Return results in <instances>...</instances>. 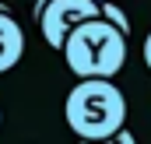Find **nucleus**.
<instances>
[{
  "mask_svg": "<svg viewBox=\"0 0 151 144\" xmlns=\"http://www.w3.org/2000/svg\"><path fill=\"white\" fill-rule=\"evenodd\" d=\"M63 116L77 141H102L127 127V99L109 77H81L67 91Z\"/></svg>",
  "mask_w": 151,
  "mask_h": 144,
  "instance_id": "nucleus-1",
  "label": "nucleus"
},
{
  "mask_svg": "<svg viewBox=\"0 0 151 144\" xmlns=\"http://www.w3.org/2000/svg\"><path fill=\"white\" fill-rule=\"evenodd\" d=\"M74 77H116L127 63V35L106 18H84L60 46Z\"/></svg>",
  "mask_w": 151,
  "mask_h": 144,
  "instance_id": "nucleus-2",
  "label": "nucleus"
},
{
  "mask_svg": "<svg viewBox=\"0 0 151 144\" xmlns=\"http://www.w3.org/2000/svg\"><path fill=\"white\" fill-rule=\"evenodd\" d=\"M84 18H99V0H46L42 11L35 14L39 32L53 49H60L67 32Z\"/></svg>",
  "mask_w": 151,
  "mask_h": 144,
  "instance_id": "nucleus-3",
  "label": "nucleus"
},
{
  "mask_svg": "<svg viewBox=\"0 0 151 144\" xmlns=\"http://www.w3.org/2000/svg\"><path fill=\"white\" fill-rule=\"evenodd\" d=\"M21 56H25V32L11 18V11L0 7V74H7L11 67H18Z\"/></svg>",
  "mask_w": 151,
  "mask_h": 144,
  "instance_id": "nucleus-4",
  "label": "nucleus"
},
{
  "mask_svg": "<svg viewBox=\"0 0 151 144\" xmlns=\"http://www.w3.org/2000/svg\"><path fill=\"white\" fill-rule=\"evenodd\" d=\"M99 18H106L109 25H116L123 35H130V18L123 14V7H116L113 0H99Z\"/></svg>",
  "mask_w": 151,
  "mask_h": 144,
  "instance_id": "nucleus-5",
  "label": "nucleus"
},
{
  "mask_svg": "<svg viewBox=\"0 0 151 144\" xmlns=\"http://www.w3.org/2000/svg\"><path fill=\"white\" fill-rule=\"evenodd\" d=\"M77 144H137V137H134L127 127H119V130H113V134L102 137V141H77Z\"/></svg>",
  "mask_w": 151,
  "mask_h": 144,
  "instance_id": "nucleus-6",
  "label": "nucleus"
},
{
  "mask_svg": "<svg viewBox=\"0 0 151 144\" xmlns=\"http://www.w3.org/2000/svg\"><path fill=\"white\" fill-rule=\"evenodd\" d=\"M144 67L151 71V32H148V39H144Z\"/></svg>",
  "mask_w": 151,
  "mask_h": 144,
  "instance_id": "nucleus-7",
  "label": "nucleus"
},
{
  "mask_svg": "<svg viewBox=\"0 0 151 144\" xmlns=\"http://www.w3.org/2000/svg\"><path fill=\"white\" fill-rule=\"evenodd\" d=\"M0 7H4V4H0Z\"/></svg>",
  "mask_w": 151,
  "mask_h": 144,
  "instance_id": "nucleus-8",
  "label": "nucleus"
}]
</instances>
